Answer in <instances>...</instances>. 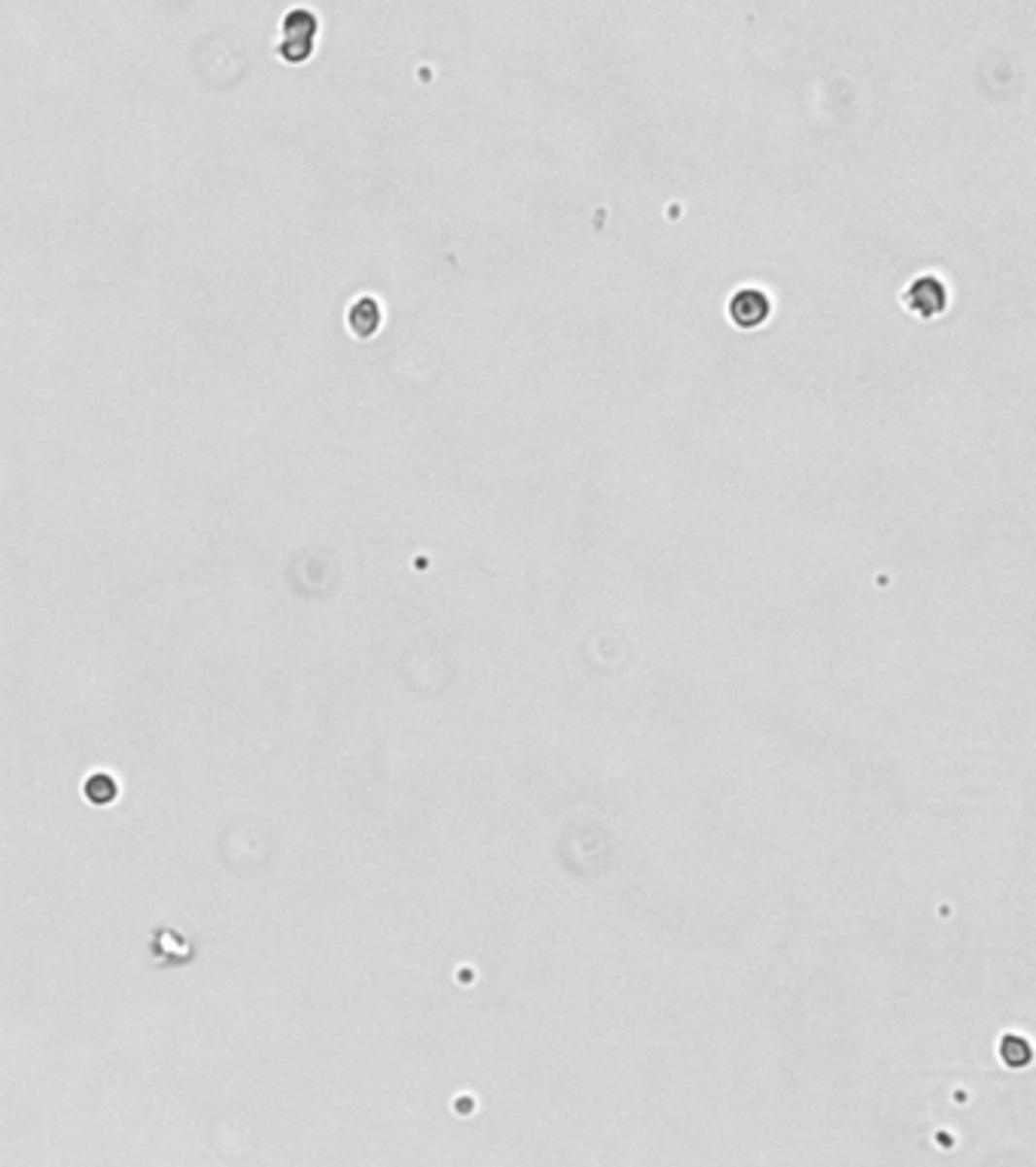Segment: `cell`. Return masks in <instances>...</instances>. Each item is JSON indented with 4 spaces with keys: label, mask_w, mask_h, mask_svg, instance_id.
<instances>
[{
    "label": "cell",
    "mask_w": 1036,
    "mask_h": 1167,
    "mask_svg": "<svg viewBox=\"0 0 1036 1167\" xmlns=\"http://www.w3.org/2000/svg\"><path fill=\"white\" fill-rule=\"evenodd\" d=\"M113 794H116V784H113L110 775H91V781H88V797H91L94 803H107V800H113Z\"/></svg>",
    "instance_id": "cell-4"
},
{
    "label": "cell",
    "mask_w": 1036,
    "mask_h": 1167,
    "mask_svg": "<svg viewBox=\"0 0 1036 1167\" xmlns=\"http://www.w3.org/2000/svg\"><path fill=\"white\" fill-rule=\"evenodd\" d=\"M906 301L912 311H918L921 317H936L946 307V286L936 277H921L909 286Z\"/></svg>",
    "instance_id": "cell-1"
},
{
    "label": "cell",
    "mask_w": 1036,
    "mask_h": 1167,
    "mask_svg": "<svg viewBox=\"0 0 1036 1167\" xmlns=\"http://www.w3.org/2000/svg\"><path fill=\"white\" fill-rule=\"evenodd\" d=\"M769 311H773V304H769V298H766L760 290H742V292H736L733 301H730L733 320H736L739 326H744V328L760 326V323L769 317Z\"/></svg>",
    "instance_id": "cell-2"
},
{
    "label": "cell",
    "mask_w": 1036,
    "mask_h": 1167,
    "mask_svg": "<svg viewBox=\"0 0 1036 1167\" xmlns=\"http://www.w3.org/2000/svg\"><path fill=\"white\" fill-rule=\"evenodd\" d=\"M350 323H353V328L359 331V335L368 338L371 331L377 328V323H380V311H377V304H374L371 298H363V301H359V304L353 307Z\"/></svg>",
    "instance_id": "cell-3"
}]
</instances>
